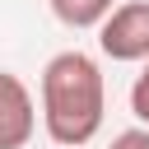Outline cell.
I'll return each mask as SVG.
<instances>
[{
  "label": "cell",
  "instance_id": "cell-6",
  "mask_svg": "<svg viewBox=\"0 0 149 149\" xmlns=\"http://www.w3.org/2000/svg\"><path fill=\"white\" fill-rule=\"evenodd\" d=\"M107 149H149V126H130V130L112 135V144H107Z\"/></svg>",
  "mask_w": 149,
  "mask_h": 149
},
{
  "label": "cell",
  "instance_id": "cell-1",
  "mask_svg": "<svg viewBox=\"0 0 149 149\" xmlns=\"http://www.w3.org/2000/svg\"><path fill=\"white\" fill-rule=\"evenodd\" d=\"M102 112H107L102 65L79 47L56 51L42 65V126H47V140L56 149H84L102 130Z\"/></svg>",
  "mask_w": 149,
  "mask_h": 149
},
{
  "label": "cell",
  "instance_id": "cell-3",
  "mask_svg": "<svg viewBox=\"0 0 149 149\" xmlns=\"http://www.w3.org/2000/svg\"><path fill=\"white\" fill-rule=\"evenodd\" d=\"M33 135H37L33 88L14 70H0V149H23Z\"/></svg>",
  "mask_w": 149,
  "mask_h": 149
},
{
  "label": "cell",
  "instance_id": "cell-4",
  "mask_svg": "<svg viewBox=\"0 0 149 149\" xmlns=\"http://www.w3.org/2000/svg\"><path fill=\"white\" fill-rule=\"evenodd\" d=\"M112 9H116V0H51V14L65 28H98Z\"/></svg>",
  "mask_w": 149,
  "mask_h": 149
},
{
  "label": "cell",
  "instance_id": "cell-2",
  "mask_svg": "<svg viewBox=\"0 0 149 149\" xmlns=\"http://www.w3.org/2000/svg\"><path fill=\"white\" fill-rule=\"evenodd\" d=\"M98 51L121 65L149 61V0H126L98 23Z\"/></svg>",
  "mask_w": 149,
  "mask_h": 149
},
{
  "label": "cell",
  "instance_id": "cell-5",
  "mask_svg": "<svg viewBox=\"0 0 149 149\" xmlns=\"http://www.w3.org/2000/svg\"><path fill=\"white\" fill-rule=\"evenodd\" d=\"M130 112L140 126H149V61H140V74L130 84Z\"/></svg>",
  "mask_w": 149,
  "mask_h": 149
}]
</instances>
